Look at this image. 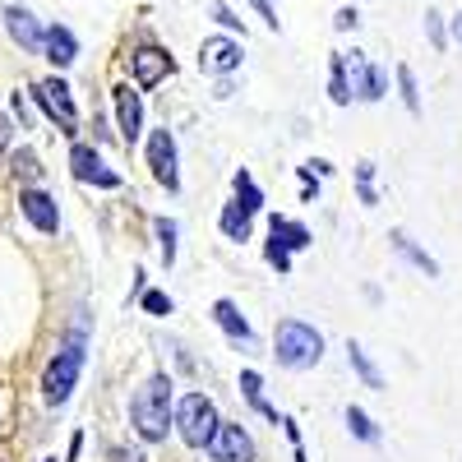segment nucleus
Here are the masks:
<instances>
[{
  "instance_id": "nucleus-3",
  "label": "nucleus",
  "mask_w": 462,
  "mask_h": 462,
  "mask_svg": "<svg viewBox=\"0 0 462 462\" xmlns=\"http://www.w3.org/2000/svg\"><path fill=\"white\" fill-rule=\"evenodd\" d=\"M79 374H84V324L74 328V337L51 356V365L42 374V398L51 407H65L69 393H74V383H79Z\"/></svg>"
},
{
  "instance_id": "nucleus-27",
  "label": "nucleus",
  "mask_w": 462,
  "mask_h": 462,
  "mask_svg": "<svg viewBox=\"0 0 462 462\" xmlns=\"http://www.w3.org/2000/svg\"><path fill=\"white\" fill-rule=\"evenodd\" d=\"M398 93H402L407 111L416 116V111H420V93H416V74H411V65H398Z\"/></svg>"
},
{
  "instance_id": "nucleus-15",
  "label": "nucleus",
  "mask_w": 462,
  "mask_h": 462,
  "mask_svg": "<svg viewBox=\"0 0 462 462\" xmlns=\"http://www.w3.org/2000/svg\"><path fill=\"white\" fill-rule=\"evenodd\" d=\"M42 51H47V60L56 69H69L74 60H79V37H74L65 23H51V28H42Z\"/></svg>"
},
{
  "instance_id": "nucleus-35",
  "label": "nucleus",
  "mask_w": 462,
  "mask_h": 462,
  "mask_svg": "<svg viewBox=\"0 0 462 462\" xmlns=\"http://www.w3.org/2000/svg\"><path fill=\"white\" fill-rule=\"evenodd\" d=\"M10 106H14V116H19V130H23V121H28V106H23V97L14 93V97H10Z\"/></svg>"
},
{
  "instance_id": "nucleus-1",
  "label": "nucleus",
  "mask_w": 462,
  "mask_h": 462,
  "mask_svg": "<svg viewBox=\"0 0 462 462\" xmlns=\"http://www.w3.org/2000/svg\"><path fill=\"white\" fill-rule=\"evenodd\" d=\"M130 420L143 444H162L167 430L176 426V411H171V379L167 374H148L143 389L130 398Z\"/></svg>"
},
{
  "instance_id": "nucleus-32",
  "label": "nucleus",
  "mask_w": 462,
  "mask_h": 462,
  "mask_svg": "<svg viewBox=\"0 0 462 462\" xmlns=\"http://www.w3.org/2000/svg\"><path fill=\"white\" fill-rule=\"evenodd\" d=\"M356 19H361V14H356L352 5H342V10L333 14V28H337V32H346V28H356Z\"/></svg>"
},
{
  "instance_id": "nucleus-10",
  "label": "nucleus",
  "mask_w": 462,
  "mask_h": 462,
  "mask_svg": "<svg viewBox=\"0 0 462 462\" xmlns=\"http://www.w3.org/2000/svg\"><path fill=\"white\" fill-rule=\"evenodd\" d=\"M19 213L42 231V236H56L60 231V208H56V199L47 195V189H37V185H23L19 189Z\"/></svg>"
},
{
  "instance_id": "nucleus-38",
  "label": "nucleus",
  "mask_w": 462,
  "mask_h": 462,
  "mask_svg": "<svg viewBox=\"0 0 462 462\" xmlns=\"http://www.w3.org/2000/svg\"><path fill=\"white\" fill-rule=\"evenodd\" d=\"M47 462H56V457H47Z\"/></svg>"
},
{
  "instance_id": "nucleus-18",
  "label": "nucleus",
  "mask_w": 462,
  "mask_h": 462,
  "mask_svg": "<svg viewBox=\"0 0 462 462\" xmlns=\"http://www.w3.org/2000/svg\"><path fill=\"white\" fill-rule=\"evenodd\" d=\"M241 393H245V402H250L259 416H268L273 426H282L278 407H268V402H263V379H259V370H241Z\"/></svg>"
},
{
  "instance_id": "nucleus-7",
  "label": "nucleus",
  "mask_w": 462,
  "mask_h": 462,
  "mask_svg": "<svg viewBox=\"0 0 462 462\" xmlns=\"http://www.w3.org/2000/svg\"><path fill=\"white\" fill-rule=\"evenodd\" d=\"M342 56H346V88H352L356 102H379L389 93V74L379 65H370L361 51H342Z\"/></svg>"
},
{
  "instance_id": "nucleus-6",
  "label": "nucleus",
  "mask_w": 462,
  "mask_h": 462,
  "mask_svg": "<svg viewBox=\"0 0 462 462\" xmlns=\"http://www.w3.org/2000/svg\"><path fill=\"white\" fill-rule=\"evenodd\" d=\"M32 97L60 125V134H69V139L79 134V111H74V97H69V84L65 79H42V84L32 88Z\"/></svg>"
},
{
  "instance_id": "nucleus-25",
  "label": "nucleus",
  "mask_w": 462,
  "mask_h": 462,
  "mask_svg": "<svg viewBox=\"0 0 462 462\" xmlns=\"http://www.w3.org/2000/svg\"><path fill=\"white\" fill-rule=\"evenodd\" d=\"M356 195H361V204H365V208H374V204H379V189H374V162H361V167H356Z\"/></svg>"
},
{
  "instance_id": "nucleus-21",
  "label": "nucleus",
  "mask_w": 462,
  "mask_h": 462,
  "mask_svg": "<svg viewBox=\"0 0 462 462\" xmlns=\"http://www.w3.org/2000/svg\"><path fill=\"white\" fill-rule=\"evenodd\" d=\"M250 217L254 213H245L241 204H226L222 208V236L226 241H250Z\"/></svg>"
},
{
  "instance_id": "nucleus-20",
  "label": "nucleus",
  "mask_w": 462,
  "mask_h": 462,
  "mask_svg": "<svg viewBox=\"0 0 462 462\" xmlns=\"http://www.w3.org/2000/svg\"><path fill=\"white\" fill-rule=\"evenodd\" d=\"M346 361H352V370L361 374V383H365V389L383 393V374L374 370V361L365 356V346H361V342H346Z\"/></svg>"
},
{
  "instance_id": "nucleus-36",
  "label": "nucleus",
  "mask_w": 462,
  "mask_h": 462,
  "mask_svg": "<svg viewBox=\"0 0 462 462\" xmlns=\"http://www.w3.org/2000/svg\"><path fill=\"white\" fill-rule=\"evenodd\" d=\"M5 143H10V121L0 116V152H5Z\"/></svg>"
},
{
  "instance_id": "nucleus-22",
  "label": "nucleus",
  "mask_w": 462,
  "mask_h": 462,
  "mask_svg": "<svg viewBox=\"0 0 462 462\" xmlns=\"http://www.w3.org/2000/svg\"><path fill=\"white\" fill-rule=\"evenodd\" d=\"M231 185H236V204H241L245 213H259V208H263V189L254 185V176H250L245 167L231 176Z\"/></svg>"
},
{
  "instance_id": "nucleus-31",
  "label": "nucleus",
  "mask_w": 462,
  "mask_h": 462,
  "mask_svg": "<svg viewBox=\"0 0 462 462\" xmlns=\"http://www.w3.org/2000/svg\"><path fill=\"white\" fill-rule=\"evenodd\" d=\"M426 32H430V47H435V51L448 47V37H444V14H439V10H426Z\"/></svg>"
},
{
  "instance_id": "nucleus-9",
  "label": "nucleus",
  "mask_w": 462,
  "mask_h": 462,
  "mask_svg": "<svg viewBox=\"0 0 462 462\" xmlns=\"http://www.w3.org/2000/svg\"><path fill=\"white\" fill-rule=\"evenodd\" d=\"M69 171H74V180H84V185H97V189H121V171L102 167L97 148H88V143H74V148H69Z\"/></svg>"
},
{
  "instance_id": "nucleus-24",
  "label": "nucleus",
  "mask_w": 462,
  "mask_h": 462,
  "mask_svg": "<svg viewBox=\"0 0 462 462\" xmlns=\"http://www.w3.org/2000/svg\"><path fill=\"white\" fill-rule=\"evenodd\" d=\"M328 97H333L337 106L352 102V88H346V56H342V51H333V79H328Z\"/></svg>"
},
{
  "instance_id": "nucleus-4",
  "label": "nucleus",
  "mask_w": 462,
  "mask_h": 462,
  "mask_svg": "<svg viewBox=\"0 0 462 462\" xmlns=\"http://www.w3.org/2000/svg\"><path fill=\"white\" fill-rule=\"evenodd\" d=\"M310 245H315V236H310V226H305V222L282 217V213L268 217V245H263V259L273 263L282 278L291 273V254H296V250H310Z\"/></svg>"
},
{
  "instance_id": "nucleus-19",
  "label": "nucleus",
  "mask_w": 462,
  "mask_h": 462,
  "mask_svg": "<svg viewBox=\"0 0 462 462\" xmlns=\"http://www.w3.org/2000/svg\"><path fill=\"white\" fill-rule=\"evenodd\" d=\"M393 250H398L402 259H411V263H416V268H420V273H426V278H439V263H435V259H430L426 250H420V245H416V241L407 236V231H393Z\"/></svg>"
},
{
  "instance_id": "nucleus-12",
  "label": "nucleus",
  "mask_w": 462,
  "mask_h": 462,
  "mask_svg": "<svg viewBox=\"0 0 462 462\" xmlns=\"http://www.w3.org/2000/svg\"><path fill=\"white\" fill-rule=\"evenodd\" d=\"M130 69H134V84H139V88H152V84H162L167 74H176V60H171L162 47L143 42V47H134V56H130Z\"/></svg>"
},
{
  "instance_id": "nucleus-13",
  "label": "nucleus",
  "mask_w": 462,
  "mask_h": 462,
  "mask_svg": "<svg viewBox=\"0 0 462 462\" xmlns=\"http://www.w3.org/2000/svg\"><path fill=\"white\" fill-rule=\"evenodd\" d=\"M199 65H204L208 74H231V69L241 65V42H236V37H204Z\"/></svg>"
},
{
  "instance_id": "nucleus-30",
  "label": "nucleus",
  "mask_w": 462,
  "mask_h": 462,
  "mask_svg": "<svg viewBox=\"0 0 462 462\" xmlns=\"http://www.w3.org/2000/svg\"><path fill=\"white\" fill-rule=\"evenodd\" d=\"M139 300H143V310H148V315H158V319H167V315L176 310V305H171V296H167V291H143Z\"/></svg>"
},
{
  "instance_id": "nucleus-8",
  "label": "nucleus",
  "mask_w": 462,
  "mask_h": 462,
  "mask_svg": "<svg viewBox=\"0 0 462 462\" xmlns=\"http://www.w3.org/2000/svg\"><path fill=\"white\" fill-rule=\"evenodd\" d=\"M148 167H152V180L167 185L176 195V189H180V167H176V139H171V130H152V139H148Z\"/></svg>"
},
{
  "instance_id": "nucleus-16",
  "label": "nucleus",
  "mask_w": 462,
  "mask_h": 462,
  "mask_svg": "<svg viewBox=\"0 0 462 462\" xmlns=\"http://www.w3.org/2000/svg\"><path fill=\"white\" fill-rule=\"evenodd\" d=\"M213 324H217L231 342H254V328H250V319L241 315L236 300H213Z\"/></svg>"
},
{
  "instance_id": "nucleus-11",
  "label": "nucleus",
  "mask_w": 462,
  "mask_h": 462,
  "mask_svg": "<svg viewBox=\"0 0 462 462\" xmlns=\"http://www.w3.org/2000/svg\"><path fill=\"white\" fill-rule=\"evenodd\" d=\"M208 453L213 462H254V439L245 426H231V420H222L217 435L208 439Z\"/></svg>"
},
{
  "instance_id": "nucleus-37",
  "label": "nucleus",
  "mask_w": 462,
  "mask_h": 462,
  "mask_svg": "<svg viewBox=\"0 0 462 462\" xmlns=\"http://www.w3.org/2000/svg\"><path fill=\"white\" fill-rule=\"evenodd\" d=\"M453 37H457V42H462V10H457V19H453Z\"/></svg>"
},
{
  "instance_id": "nucleus-26",
  "label": "nucleus",
  "mask_w": 462,
  "mask_h": 462,
  "mask_svg": "<svg viewBox=\"0 0 462 462\" xmlns=\"http://www.w3.org/2000/svg\"><path fill=\"white\" fill-rule=\"evenodd\" d=\"M152 231H158V241H162V263L171 268L176 263V222L171 217H158V222H152Z\"/></svg>"
},
{
  "instance_id": "nucleus-2",
  "label": "nucleus",
  "mask_w": 462,
  "mask_h": 462,
  "mask_svg": "<svg viewBox=\"0 0 462 462\" xmlns=\"http://www.w3.org/2000/svg\"><path fill=\"white\" fill-rule=\"evenodd\" d=\"M273 356L287 370H310L324 356V337H319L315 324H305V319H282L278 333H273Z\"/></svg>"
},
{
  "instance_id": "nucleus-28",
  "label": "nucleus",
  "mask_w": 462,
  "mask_h": 462,
  "mask_svg": "<svg viewBox=\"0 0 462 462\" xmlns=\"http://www.w3.org/2000/svg\"><path fill=\"white\" fill-rule=\"evenodd\" d=\"M14 176H19L23 185H32L37 176H42V167H37V152H32V148H19V152H14Z\"/></svg>"
},
{
  "instance_id": "nucleus-33",
  "label": "nucleus",
  "mask_w": 462,
  "mask_h": 462,
  "mask_svg": "<svg viewBox=\"0 0 462 462\" xmlns=\"http://www.w3.org/2000/svg\"><path fill=\"white\" fill-rule=\"evenodd\" d=\"M250 5L259 10V19H263L268 28H278V10H273V0H250Z\"/></svg>"
},
{
  "instance_id": "nucleus-17",
  "label": "nucleus",
  "mask_w": 462,
  "mask_h": 462,
  "mask_svg": "<svg viewBox=\"0 0 462 462\" xmlns=\"http://www.w3.org/2000/svg\"><path fill=\"white\" fill-rule=\"evenodd\" d=\"M5 28H10V37H14L23 51H42V28H37V19H32L28 10L5 5Z\"/></svg>"
},
{
  "instance_id": "nucleus-34",
  "label": "nucleus",
  "mask_w": 462,
  "mask_h": 462,
  "mask_svg": "<svg viewBox=\"0 0 462 462\" xmlns=\"http://www.w3.org/2000/svg\"><path fill=\"white\" fill-rule=\"evenodd\" d=\"M111 462H143L139 448H111Z\"/></svg>"
},
{
  "instance_id": "nucleus-14",
  "label": "nucleus",
  "mask_w": 462,
  "mask_h": 462,
  "mask_svg": "<svg viewBox=\"0 0 462 462\" xmlns=\"http://www.w3.org/2000/svg\"><path fill=\"white\" fill-rule=\"evenodd\" d=\"M111 97H116V121H121V139H125V143H139V134H143V102H139V93H134L130 84H121Z\"/></svg>"
},
{
  "instance_id": "nucleus-5",
  "label": "nucleus",
  "mask_w": 462,
  "mask_h": 462,
  "mask_svg": "<svg viewBox=\"0 0 462 462\" xmlns=\"http://www.w3.org/2000/svg\"><path fill=\"white\" fill-rule=\"evenodd\" d=\"M217 426H222V416H217L213 398H204V393H185V398H180V407H176V430H180V439H185L189 448H208V439L217 435Z\"/></svg>"
},
{
  "instance_id": "nucleus-23",
  "label": "nucleus",
  "mask_w": 462,
  "mask_h": 462,
  "mask_svg": "<svg viewBox=\"0 0 462 462\" xmlns=\"http://www.w3.org/2000/svg\"><path fill=\"white\" fill-rule=\"evenodd\" d=\"M346 430H352L361 444H379V426H374L361 407H346Z\"/></svg>"
},
{
  "instance_id": "nucleus-29",
  "label": "nucleus",
  "mask_w": 462,
  "mask_h": 462,
  "mask_svg": "<svg viewBox=\"0 0 462 462\" xmlns=\"http://www.w3.org/2000/svg\"><path fill=\"white\" fill-rule=\"evenodd\" d=\"M208 14H213V19H217V23H222L226 32H241V37H245V19H241L236 10H231V5H222V0H213V10H208Z\"/></svg>"
}]
</instances>
